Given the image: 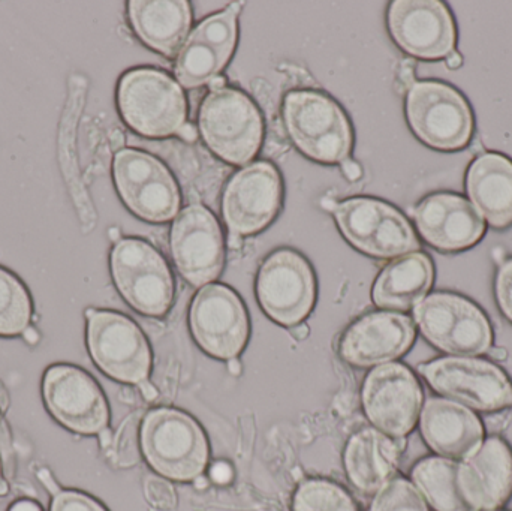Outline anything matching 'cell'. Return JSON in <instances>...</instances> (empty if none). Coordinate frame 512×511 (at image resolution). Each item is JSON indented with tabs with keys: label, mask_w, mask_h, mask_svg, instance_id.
<instances>
[{
	"label": "cell",
	"mask_w": 512,
	"mask_h": 511,
	"mask_svg": "<svg viewBox=\"0 0 512 511\" xmlns=\"http://www.w3.org/2000/svg\"><path fill=\"white\" fill-rule=\"evenodd\" d=\"M179 137L182 138V140L194 141L195 138H197V129H195L194 125H191V123H186L185 126H183L182 131L179 132Z\"/></svg>",
	"instance_id": "cell-40"
},
{
	"label": "cell",
	"mask_w": 512,
	"mask_h": 511,
	"mask_svg": "<svg viewBox=\"0 0 512 511\" xmlns=\"http://www.w3.org/2000/svg\"><path fill=\"white\" fill-rule=\"evenodd\" d=\"M457 488L469 510L492 511L512 494V453L501 438H489L457 470Z\"/></svg>",
	"instance_id": "cell-19"
},
{
	"label": "cell",
	"mask_w": 512,
	"mask_h": 511,
	"mask_svg": "<svg viewBox=\"0 0 512 511\" xmlns=\"http://www.w3.org/2000/svg\"><path fill=\"white\" fill-rule=\"evenodd\" d=\"M129 20L144 44L173 57L188 36L191 5L186 0H134L129 2Z\"/></svg>",
	"instance_id": "cell-24"
},
{
	"label": "cell",
	"mask_w": 512,
	"mask_h": 511,
	"mask_svg": "<svg viewBox=\"0 0 512 511\" xmlns=\"http://www.w3.org/2000/svg\"><path fill=\"white\" fill-rule=\"evenodd\" d=\"M321 206L322 209L328 210V212H334L337 207V203L334 200H331V198H322L321 200Z\"/></svg>",
	"instance_id": "cell-50"
},
{
	"label": "cell",
	"mask_w": 512,
	"mask_h": 511,
	"mask_svg": "<svg viewBox=\"0 0 512 511\" xmlns=\"http://www.w3.org/2000/svg\"><path fill=\"white\" fill-rule=\"evenodd\" d=\"M189 323L198 345L218 359H236L248 342L245 306L224 285H207L197 294L189 312Z\"/></svg>",
	"instance_id": "cell-13"
},
{
	"label": "cell",
	"mask_w": 512,
	"mask_h": 511,
	"mask_svg": "<svg viewBox=\"0 0 512 511\" xmlns=\"http://www.w3.org/2000/svg\"><path fill=\"white\" fill-rule=\"evenodd\" d=\"M228 371L233 375H240V372H242V363L237 359L228 360Z\"/></svg>",
	"instance_id": "cell-46"
},
{
	"label": "cell",
	"mask_w": 512,
	"mask_h": 511,
	"mask_svg": "<svg viewBox=\"0 0 512 511\" xmlns=\"http://www.w3.org/2000/svg\"><path fill=\"white\" fill-rule=\"evenodd\" d=\"M140 386L141 395L146 401L153 402L156 398H158V390L149 383V381H143V383L138 384Z\"/></svg>",
	"instance_id": "cell-38"
},
{
	"label": "cell",
	"mask_w": 512,
	"mask_h": 511,
	"mask_svg": "<svg viewBox=\"0 0 512 511\" xmlns=\"http://www.w3.org/2000/svg\"><path fill=\"white\" fill-rule=\"evenodd\" d=\"M210 479L218 485H227L233 479V468L227 464V462H216L212 468H210Z\"/></svg>",
	"instance_id": "cell-35"
},
{
	"label": "cell",
	"mask_w": 512,
	"mask_h": 511,
	"mask_svg": "<svg viewBox=\"0 0 512 511\" xmlns=\"http://www.w3.org/2000/svg\"><path fill=\"white\" fill-rule=\"evenodd\" d=\"M240 6H242V5H240V3H233V5H230V8H228V9H230V11L233 12V14L237 15V14H239L240 9H242V8H240Z\"/></svg>",
	"instance_id": "cell-55"
},
{
	"label": "cell",
	"mask_w": 512,
	"mask_h": 511,
	"mask_svg": "<svg viewBox=\"0 0 512 511\" xmlns=\"http://www.w3.org/2000/svg\"><path fill=\"white\" fill-rule=\"evenodd\" d=\"M282 180L273 165L255 162L236 174L225 189L222 212L230 234L245 237L264 230L279 212Z\"/></svg>",
	"instance_id": "cell-18"
},
{
	"label": "cell",
	"mask_w": 512,
	"mask_h": 511,
	"mask_svg": "<svg viewBox=\"0 0 512 511\" xmlns=\"http://www.w3.org/2000/svg\"><path fill=\"white\" fill-rule=\"evenodd\" d=\"M141 447L153 470L177 482L203 476L209 462L203 429L188 414L170 408L147 414L141 426Z\"/></svg>",
	"instance_id": "cell-1"
},
{
	"label": "cell",
	"mask_w": 512,
	"mask_h": 511,
	"mask_svg": "<svg viewBox=\"0 0 512 511\" xmlns=\"http://www.w3.org/2000/svg\"><path fill=\"white\" fill-rule=\"evenodd\" d=\"M406 116L423 143L444 152L468 146L474 132V116L465 96L441 81H415L408 90Z\"/></svg>",
	"instance_id": "cell-4"
},
{
	"label": "cell",
	"mask_w": 512,
	"mask_h": 511,
	"mask_svg": "<svg viewBox=\"0 0 512 511\" xmlns=\"http://www.w3.org/2000/svg\"><path fill=\"white\" fill-rule=\"evenodd\" d=\"M111 273L117 290L141 314L162 317L171 308L174 282L170 267L149 243L119 240L111 252Z\"/></svg>",
	"instance_id": "cell-7"
},
{
	"label": "cell",
	"mask_w": 512,
	"mask_h": 511,
	"mask_svg": "<svg viewBox=\"0 0 512 511\" xmlns=\"http://www.w3.org/2000/svg\"><path fill=\"white\" fill-rule=\"evenodd\" d=\"M9 511H42L38 504L32 503V501H18Z\"/></svg>",
	"instance_id": "cell-41"
},
{
	"label": "cell",
	"mask_w": 512,
	"mask_h": 511,
	"mask_svg": "<svg viewBox=\"0 0 512 511\" xmlns=\"http://www.w3.org/2000/svg\"><path fill=\"white\" fill-rule=\"evenodd\" d=\"M144 491H146L147 501L153 509L158 511H173L176 509V491L164 479L155 476L147 477Z\"/></svg>",
	"instance_id": "cell-32"
},
{
	"label": "cell",
	"mask_w": 512,
	"mask_h": 511,
	"mask_svg": "<svg viewBox=\"0 0 512 511\" xmlns=\"http://www.w3.org/2000/svg\"><path fill=\"white\" fill-rule=\"evenodd\" d=\"M414 62H411V60H405V62L402 63V68H400V81H402L403 86L405 87H411L412 84L415 83L414 81Z\"/></svg>",
	"instance_id": "cell-36"
},
{
	"label": "cell",
	"mask_w": 512,
	"mask_h": 511,
	"mask_svg": "<svg viewBox=\"0 0 512 511\" xmlns=\"http://www.w3.org/2000/svg\"><path fill=\"white\" fill-rule=\"evenodd\" d=\"M86 317L87 345L101 371L122 383L147 381L152 353L137 324L111 311L89 309Z\"/></svg>",
	"instance_id": "cell-9"
},
{
	"label": "cell",
	"mask_w": 512,
	"mask_h": 511,
	"mask_svg": "<svg viewBox=\"0 0 512 511\" xmlns=\"http://www.w3.org/2000/svg\"><path fill=\"white\" fill-rule=\"evenodd\" d=\"M230 59V54L225 53L194 30L183 45L177 59V80L186 89L204 86L213 78L219 77Z\"/></svg>",
	"instance_id": "cell-28"
},
{
	"label": "cell",
	"mask_w": 512,
	"mask_h": 511,
	"mask_svg": "<svg viewBox=\"0 0 512 511\" xmlns=\"http://www.w3.org/2000/svg\"><path fill=\"white\" fill-rule=\"evenodd\" d=\"M490 356L496 360H505L507 359V351L504 348H490Z\"/></svg>",
	"instance_id": "cell-49"
},
{
	"label": "cell",
	"mask_w": 512,
	"mask_h": 511,
	"mask_svg": "<svg viewBox=\"0 0 512 511\" xmlns=\"http://www.w3.org/2000/svg\"><path fill=\"white\" fill-rule=\"evenodd\" d=\"M114 182L126 206L144 221H171L179 212L176 180L155 156L141 150H120L114 156Z\"/></svg>",
	"instance_id": "cell-10"
},
{
	"label": "cell",
	"mask_w": 512,
	"mask_h": 511,
	"mask_svg": "<svg viewBox=\"0 0 512 511\" xmlns=\"http://www.w3.org/2000/svg\"><path fill=\"white\" fill-rule=\"evenodd\" d=\"M198 123L207 146L228 164H248L261 147V114L240 90L224 87L210 92Z\"/></svg>",
	"instance_id": "cell-5"
},
{
	"label": "cell",
	"mask_w": 512,
	"mask_h": 511,
	"mask_svg": "<svg viewBox=\"0 0 512 511\" xmlns=\"http://www.w3.org/2000/svg\"><path fill=\"white\" fill-rule=\"evenodd\" d=\"M42 393L48 410L65 428L83 435L107 429V401L95 380L81 369L68 365L48 369Z\"/></svg>",
	"instance_id": "cell-17"
},
{
	"label": "cell",
	"mask_w": 512,
	"mask_h": 511,
	"mask_svg": "<svg viewBox=\"0 0 512 511\" xmlns=\"http://www.w3.org/2000/svg\"><path fill=\"white\" fill-rule=\"evenodd\" d=\"M496 299L505 317L512 323V258L502 261L496 276Z\"/></svg>",
	"instance_id": "cell-33"
},
{
	"label": "cell",
	"mask_w": 512,
	"mask_h": 511,
	"mask_svg": "<svg viewBox=\"0 0 512 511\" xmlns=\"http://www.w3.org/2000/svg\"><path fill=\"white\" fill-rule=\"evenodd\" d=\"M427 383L474 410L498 411L512 405V384L504 371L486 360L447 357L420 366Z\"/></svg>",
	"instance_id": "cell-11"
},
{
	"label": "cell",
	"mask_w": 512,
	"mask_h": 511,
	"mask_svg": "<svg viewBox=\"0 0 512 511\" xmlns=\"http://www.w3.org/2000/svg\"><path fill=\"white\" fill-rule=\"evenodd\" d=\"M32 318V300L26 287L0 267V336L23 335Z\"/></svg>",
	"instance_id": "cell-29"
},
{
	"label": "cell",
	"mask_w": 512,
	"mask_h": 511,
	"mask_svg": "<svg viewBox=\"0 0 512 511\" xmlns=\"http://www.w3.org/2000/svg\"><path fill=\"white\" fill-rule=\"evenodd\" d=\"M39 479L42 480V483H44L45 486H47L48 489H50L51 492H53L54 495L59 494V489H57L56 483H54V480L51 479L50 473H48L47 470H41L39 471Z\"/></svg>",
	"instance_id": "cell-39"
},
{
	"label": "cell",
	"mask_w": 512,
	"mask_h": 511,
	"mask_svg": "<svg viewBox=\"0 0 512 511\" xmlns=\"http://www.w3.org/2000/svg\"><path fill=\"white\" fill-rule=\"evenodd\" d=\"M117 104L126 125L144 137L179 135L186 125L185 93L173 78L158 69L126 72L117 90Z\"/></svg>",
	"instance_id": "cell-2"
},
{
	"label": "cell",
	"mask_w": 512,
	"mask_h": 511,
	"mask_svg": "<svg viewBox=\"0 0 512 511\" xmlns=\"http://www.w3.org/2000/svg\"><path fill=\"white\" fill-rule=\"evenodd\" d=\"M8 494V485H6L5 480L0 479V497Z\"/></svg>",
	"instance_id": "cell-53"
},
{
	"label": "cell",
	"mask_w": 512,
	"mask_h": 511,
	"mask_svg": "<svg viewBox=\"0 0 512 511\" xmlns=\"http://www.w3.org/2000/svg\"><path fill=\"white\" fill-rule=\"evenodd\" d=\"M51 511H105L95 500L80 492H59L54 495Z\"/></svg>",
	"instance_id": "cell-34"
},
{
	"label": "cell",
	"mask_w": 512,
	"mask_h": 511,
	"mask_svg": "<svg viewBox=\"0 0 512 511\" xmlns=\"http://www.w3.org/2000/svg\"><path fill=\"white\" fill-rule=\"evenodd\" d=\"M466 191L493 228L512 224V161L501 153H483L466 174Z\"/></svg>",
	"instance_id": "cell-23"
},
{
	"label": "cell",
	"mask_w": 512,
	"mask_h": 511,
	"mask_svg": "<svg viewBox=\"0 0 512 511\" xmlns=\"http://www.w3.org/2000/svg\"><path fill=\"white\" fill-rule=\"evenodd\" d=\"M424 338L454 356L489 353L493 332L484 312L471 300L453 293H435L414 311Z\"/></svg>",
	"instance_id": "cell-6"
},
{
	"label": "cell",
	"mask_w": 512,
	"mask_h": 511,
	"mask_svg": "<svg viewBox=\"0 0 512 511\" xmlns=\"http://www.w3.org/2000/svg\"><path fill=\"white\" fill-rule=\"evenodd\" d=\"M228 246L231 249H240L243 246V237L234 236V234H230L228 237Z\"/></svg>",
	"instance_id": "cell-48"
},
{
	"label": "cell",
	"mask_w": 512,
	"mask_h": 511,
	"mask_svg": "<svg viewBox=\"0 0 512 511\" xmlns=\"http://www.w3.org/2000/svg\"><path fill=\"white\" fill-rule=\"evenodd\" d=\"M414 218L423 239L439 251L472 248L486 233L480 213L459 195L435 194L424 198L415 209Z\"/></svg>",
	"instance_id": "cell-21"
},
{
	"label": "cell",
	"mask_w": 512,
	"mask_h": 511,
	"mask_svg": "<svg viewBox=\"0 0 512 511\" xmlns=\"http://www.w3.org/2000/svg\"><path fill=\"white\" fill-rule=\"evenodd\" d=\"M23 338L26 339V342H29L30 345H35L36 342L39 341L38 332H36L33 327H27V329L24 330Z\"/></svg>",
	"instance_id": "cell-45"
},
{
	"label": "cell",
	"mask_w": 512,
	"mask_h": 511,
	"mask_svg": "<svg viewBox=\"0 0 512 511\" xmlns=\"http://www.w3.org/2000/svg\"><path fill=\"white\" fill-rule=\"evenodd\" d=\"M256 294L268 317L283 326L294 327L312 311L315 276L300 254L280 249L262 264Z\"/></svg>",
	"instance_id": "cell-12"
},
{
	"label": "cell",
	"mask_w": 512,
	"mask_h": 511,
	"mask_svg": "<svg viewBox=\"0 0 512 511\" xmlns=\"http://www.w3.org/2000/svg\"><path fill=\"white\" fill-rule=\"evenodd\" d=\"M294 511H358L352 498L336 483L306 480L295 492Z\"/></svg>",
	"instance_id": "cell-30"
},
{
	"label": "cell",
	"mask_w": 512,
	"mask_h": 511,
	"mask_svg": "<svg viewBox=\"0 0 512 511\" xmlns=\"http://www.w3.org/2000/svg\"><path fill=\"white\" fill-rule=\"evenodd\" d=\"M421 434L445 458H463L481 446L484 429L472 411L447 399H429L421 413Z\"/></svg>",
	"instance_id": "cell-22"
},
{
	"label": "cell",
	"mask_w": 512,
	"mask_h": 511,
	"mask_svg": "<svg viewBox=\"0 0 512 511\" xmlns=\"http://www.w3.org/2000/svg\"><path fill=\"white\" fill-rule=\"evenodd\" d=\"M459 464L444 458H427L412 470L421 494L436 511H469L457 488Z\"/></svg>",
	"instance_id": "cell-27"
},
{
	"label": "cell",
	"mask_w": 512,
	"mask_h": 511,
	"mask_svg": "<svg viewBox=\"0 0 512 511\" xmlns=\"http://www.w3.org/2000/svg\"><path fill=\"white\" fill-rule=\"evenodd\" d=\"M343 236L358 251L376 258H394L420 248L408 219L384 201L349 198L334 210Z\"/></svg>",
	"instance_id": "cell-8"
},
{
	"label": "cell",
	"mask_w": 512,
	"mask_h": 511,
	"mask_svg": "<svg viewBox=\"0 0 512 511\" xmlns=\"http://www.w3.org/2000/svg\"><path fill=\"white\" fill-rule=\"evenodd\" d=\"M283 119L295 146L325 164L346 161L352 129L342 108L322 93L298 90L286 95Z\"/></svg>",
	"instance_id": "cell-3"
},
{
	"label": "cell",
	"mask_w": 512,
	"mask_h": 511,
	"mask_svg": "<svg viewBox=\"0 0 512 511\" xmlns=\"http://www.w3.org/2000/svg\"><path fill=\"white\" fill-rule=\"evenodd\" d=\"M415 327L411 318L393 312H376L352 324L342 341L340 356L349 365H387L403 356L414 344Z\"/></svg>",
	"instance_id": "cell-20"
},
{
	"label": "cell",
	"mask_w": 512,
	"mask_h": 511,
	"mask_svg": "<svg viewBox=\"0 0 512 511\" xmlns=\"http://www.w3.org/2000/svg\"><path fill=\"white\" fill-rule=\"evenodd\" d=\"M0 473H2V465H0Z\"/></svg>",
	"instance_id": "cell-56"
},
{
	"label": "cell",
	"mask_w": 512,
	"mask_h": 511,
	"mask_svg": "<svg viewBox=\"0 0 512 511\" xmlns=\"http://www.w3.org/2000/svg\"><path fill=\"white\" fill-rule=\"evenodd\" d=\"M421 404L417 378L399 363L378 366L364 381V411L376 428L391 437H405L414 429Z\"/></svg>",
	"instance_id": "cell-14"
},
{
	"label": "cell",
	"mask_w": 512,
	"mask_h": 511,
	"mask_svg": "<svg viewBox=\"0 0 512 511\" xmlns=\"http://www.w3.org/2000/svg\"><path fill=\"white\" fill-rule=\"evenodd\" d=\"M110 237H111V240H117V242H119V239H120L119 230H117V228H111Z\"/></svg>",
	"instance_id": "cell-54"
},
{
	"label": "cell",
	"mask_w": 512,
	"mask_h": 511,
	"mask_svg": "<svg viewBox=\"0 0 512 511\" xmlns=\"http://www.w3.org/2000/svg\"><path fill=\"white\" fill-rule=\"evenodd\" d=\"M99 441H101V446L104 449H108L113 444V434H111L110 429H104V431L99 434Z\"/></svg>",
	"instance_id": "cell-44"
},
{
	"label": "cell",
	"mask_w": 512,
	"mask_h": 511,
	"mask_svg": "<svg viewBox=\"0 0 512 511\" xmlns=\"http://www.w3.org/2000/svg\"><path fill=\"white\" fill-rule=\"evenodd\" d=\"M171 252L183 278L203 287L215 281L224 267V239L212 212L192 204L177 216L171 230Z\"/></svg>",
	"instance_id": "cell-16"
},
{
	"label": "cell",
	"mask_w": 512,
	"mask_h": 511,
	"mask_svg": "<svg viewBox=\"0 0 512 511\" xmlns=\"http://www.w3.org/2000/svg\"><path fill=\"white\" fill-rule=\"evenodd\" d=\"M370 511H429L420 492L405 479L390 480L379 489Z\"/></svg>",
	"instance_id": "cell-31"
},
{
	"label": "cell",
	"mask_w": 512,
	"mask_h": 511,
	"mask_svg": "<svg viewBox=\"0 0 512 511\" xmlns=\"http://www.w3.org/2000/svg\"><path fill=\"white\" fill-rule=\"evenodd\" d=\"M493 257H495L498 263H502V260H504V249L496 248L495 251H493Z\"/></svg>",
	"instance_id": "cell-52"
},
{
	"label": "cell",
	"mask_w": 512,
	"mask_h": 511,
	"mask_svg": "<svg viewBox=\"0 0 512 511\" xmlns=\"http://www.w3.org/2000/svg\"><path fill=\"white\" fill-rule=\"evenodd\" d=\"M388 27L400 48L426 60L454 53L457 32L453 14L438 0H396L388 9Z\"/></svg>",
	"instance_id": "cell-15"
},
{
	"label": "cell",
	"mask_w": 512,
	"mask_h": 511,
	"mask_svg": "<svg viewBox=\"0 0 512 511\" xmlns=\"http://www.w3.org/2000/svg\"><path fill=\"white\" fill-rule=\"evenodd\" d=\"M207 485H209V480L206 477L200 476L195 479V488L204 489L207 488Z\"/></svg>",
	"instance_id": "cell-51"
},
{
	"label": "cell",
	"mask_w": 512,
	"mask_h": 511,
	"mask_svg": "<svg viewBox=\"0 0 512 511\" xmlns=\"http://www.w3.org/2000/svg\"><path fill=\"white\" fill-rule=\"evenodd\" d=\"M210 89H212V92H215V90H221L225 87V78L222 77V75H219V77L213 78L212 81L209 83Z\"/></svg>",
	"instance_id": "cell-47"
},
{
	"label": "cell",
	"mask_w": 512,
	"mask_h": 511,
	"mask_svg": "<svg viewBox=\"0 0 512 511\" xmlns=\"http://www.w3.org/2000/svg\"><path fill=\"white\" fill-rule=\"evenodd\" d=\"M342 171L349 180H357L361 177L360 165L357 162L349 161V159L342 162Z\"/></svg>",
	"instance_id": "cell-37"
},
{
	"label": "cell",
	"mask_w": 512,
	"mask_h": 511,
	"mask_svg": "<svg viewBox=\"0 0 512 511\" xmlns=\"http://www.w3.org/2000/svg\"><path fill=\"white\" fill-rule=\"evenodd\" d=\"M396 441L375 429H361L349 440L345 467L349 480L361 492L379 491L396 473L400 456Z\"/></svg>",
	"instance_id": "cell-25"
},
{
	"label": "cell",
	"mask_w": 512,
	"mask_h": 511,
	"mask_svg": "<svg viewBox=\"0 0 512 511\" xmlns=\"http://www.w3.org/2000/svg\"><path fill=\"white\" fill-rule=\"evenodd\" d=\"M462 63V56H460L459 53H456V51H454L453 54H450V56L447 57V60H445V65H447V68L450 69L460 68V66H462Z\"/></svg>",
	"instance_id": "cell-42"
},
{
	"label": "cell",
	"mask_w": 512,
	"mask_h": 511,
	"mask_svg": "<svg viewBox=\"0 0 512 511\" xmlns=\"http://www.w3.org/2000/svg\"><path fill=\"white\" fill-rule=\"evenodd\" d=\"M433 264L426 254H409L382 270L373 287V302L384 309L408 311L417 306L433 284Z\"/></svg>",
	"instance_id": "cell-26"
},
{
	"label": "cell",
	"mask_w": 512,
	"mask_h": 511,
	"mask_svg": "<svg viewBox=\"0 0 512 511\" xmlns=\"http://www.w3.org/2000/svg\"><path fill=\"white\" fill-rule=\"evenodd\" d=\"M292 335L298 339V341H303L309 336V327L306 324H297V326L292 327Z\"/></svg>",
	"instance_id": "cell-43"
}]
</instances>
